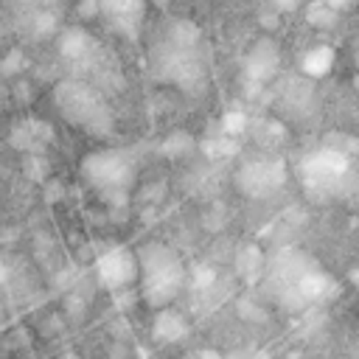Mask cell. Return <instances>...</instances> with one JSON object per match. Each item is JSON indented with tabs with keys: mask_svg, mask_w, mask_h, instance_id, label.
I'll return each instance as SVG.
<instances>
[{
	"mask_svg": "<svg viewBox=\"0 0 359 359\" xmlns=\"http://www.w3.org/2000/svg\"><path fill=\"white\" fill-rule=\"evenodd\" d=\"M59 53H62V59L70 62L73 67L90 73L87 81L95 84V87H98V76L109 73V70H107V67H109V59H107L101 42H98L87 28H81V25H70V28L62 31V36H59Z\"/></svg>",
	"mask_w": 359,
	"mask_h": 359,
	"instance_id": "52a82bcc",
	"label": "cell"
},
{
	"mask_svg": "<svg viewBox=\"0 0 359 359\" xmlns=\"http://www.w3.org/2000/svg\"><path fill=\"white\" fill-rule=\"evenodd\" d=\"M98 283L107 292H126L137 283V252L129 247H112L95 261Z\"/></svg>",
	"mask_w": 359,
	"mask_h": 359,
	"instance_id": "ba28073f",
	"label": "cell"
},
{
	"mask_svg": "<svg viewBox=\"0 0 359 359\" xmlns=\"http://www.w3.org/2000/svg\"><path fill=\"white\" fill-rule=\"evenodd\" d=\"M300 185L306 196L317 205L345 202L359 191V165L345 149L323 146L306 154L297 165Z\"/></svg>",
	"mask_w": 359,
	"mask_h": 359,
	"instance_id": "3957f363",
	"label": "cell"
},
{
	"mask_svg": "<svg viewBox=\"0 0 359 359\" xmlns=\"http://www.w3.org/2000/svg\"><path fill=\"white\" fill-rule=\"evenodd\" d=\"M236 182H238L241 194H247L252 199H264V196H272L286 182V168L278 160H247L238 168Z\"/></svg>",
	"mask_w": 359,
	"mask_h": 359,
	"instance_id": "9c48e42d",
	"label": "cell"
},
{
	"mask_svg": "<svg viewBox=\"0 0 359 359\" xmlns=\"http://www.w3.org/2000/svg\"><path fill=\"white\" fill-rule=\"evenodd\" d=\"M62 359H73V356H62Z\"/></svg>",
	"mask_w": 359,
	"mask_h": 359,
	"instance_id": "5bb4252c",
	"label": "cell"
},
{
	"mask_svg": "<svg viewBox=\"0 0 359 359\" xmlns=\"http://www.w3.org/2000/svg\"><path fill=\"white\" fill-rule=\"evenodd\" d=\"M6 278V269H3V261H0V280Z\"/></svg>",
	"mask_w": 359,
	"mask_h": 359,
	"instance_id": "7c38bea8",
	"label": "cell"
},
{
	"mask_svg": "<svg viewBox=\"0 0 359 359\" xmlns=\"http://www.w3.org/2000/svg\"><path fill=\"white\" fill-rule=\"evenodd\" d=\"M137 252V292L143 303L154 311H165L185 286V261L182 255L163 244V241H146L135 247Z\"/></svg>",
	"mask_w": 359,
	"mask_h": 359,
	"instance_id": "277c9868",
	"label": "cell"
},
{
	"mask_svg": "<svg viewBox=\"0 0 359 359\" xmlns=\"http://www.w3.org/2000/svg\"><path fill=\"white\" fill-rule=\"evenodd\" d=\"M303 67H306V73H314V76L325 73V70L331 67V50H328V48H317V50H311V53L306 56Z\"/></svg>",
	"mask_w": 359,
	"mask_h": 359,
	"instance_id": "8fae6325",
	"label": "cell"
},
{
	"mask_svg": "<svg viewBox=\"0 0 359 359\" xmlns=\"http://www.w3.org/2000/svg\"><path fill=\"white\" fill-rule=\"evenodd\" d=\"M53 104L67 123H73L76 129H81L93 137H107L115 129L112 107L107 104L101 87H95L90 81H81L76 76L62 79L53 87Z\"/></svg>",
	"mask_w": 359,
	"mask_h": 359,
	"instance_id": "5b68a950",
	"label": "cell"
},
{
	"mask_svg": "<svg viewBox=\"0 0 359 359\" xmlns=\"http://www.w3.org/2000/svg\"><path fill=\"white\" fill-rule=\"evenodd\" d=\"M98 14L107 20V25L123 36H137L140 25H143V14L146 6L143 3H101Z\"/></svg>",
	"mask_w": 359,
	"mask_h": 359,
	"instance_id": "30bf717a",
	"label": "cell"
},
{
	"mask_svg": "<svg viewBox=\"0 0 359 359\" xmlns=\"http://www.w3.org/2000/svg\"><path fill=\"white\" fill-rule=\"evenodd\" d=\"M149 65L157 81L185 93H202L208 84L205 39L188 20H168L151 39Z\"/></svg>",
	"mask_w": 359,
	"mask_h": 359,
	"instance_id": "6da1fadb",
	"label": "cell"
},
{
	"mask_svg": "<svg viewBox=\"0 0 359 359\" xmlns=\"http://www.w3.org/2000/svg\"><path fill=\"white\" fill-rule=\"evenodd\" d=\"M264 286H266V294L278 306H283L289 311H300L311 303H320L328 294L331 280H328L325 269L309 252L289 247V250H280L272 258H266Z\"/></svg>",
	"mask_w": 359,
	"mask_h": 359,
	"instance_id": "7a4b0ae2",
	"label": "cell"
},
{
	"mask_svg": "<svg viewBox=\"0 0 359 359\" xmlns=\"http://www.w3.org/2000/svg\"><path fill=\"white\" fill-rule=\"evenodd\" d=\"M0 328H3V300H0Z\"/></svg>",
	"mask_w": 359,
	"mask_h": 359,
	"instance_id": "4fadbf2b",
	"label": "cell"
},
{
	"mask_svg": "<svg viewBox=\"0 0 359 359\" xmlns=\"http://www.w3.org/2000/svg\"><path fill=\"white\" fill-rule=\"evenodd\" d=\"M84 182L109 205H126L137 182V160L126 149H98L81 160Z\"/></svg>",
	"mask_w": 359,
	"mask_h": 359,
	"instance_id": "8992f818",
	"label": "cell"
}]
</instances>
